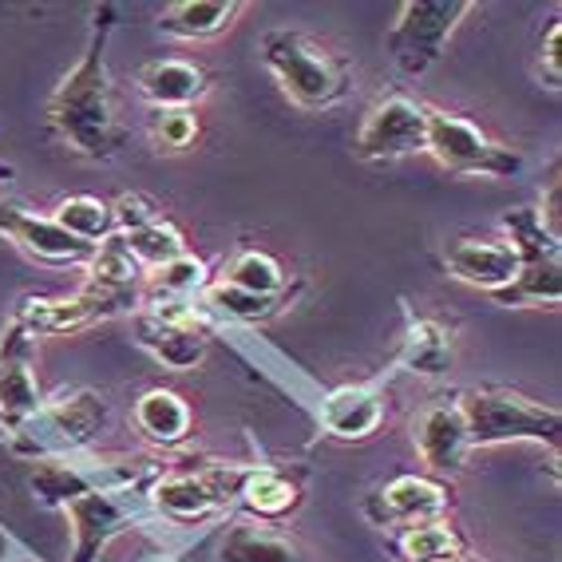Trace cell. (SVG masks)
I'll list each match as a JSON object with an SVG mask.
<instances>
[{
  "mask_svg": "<svg viewBox=\"0 0 562 562\" xmlns=\"http://www.w3.org/2000/svg\"><path fill=\"white\" fill-rule=\"evenodd\" d=\"M0 234L24 250L32 261H44V266H88L95 246L71 238L56 218H44V214H32L24 206H12V202H0Z\"/></svg>",
  "mask_w": 562,
  "mask_h": 562,
  "instance_id": "obj_13",
  "label": "cell"
},
{
  "mask_svg": "<svg viewBox=\"0 0 562 562\" xmlns=\"http://www.w3.org/2000/svg\"><path fill=\"white\" fill-rule=\"evenodd\" d=\"M218 562H313L302 542L273 522H231L218 542Z\"/></svg>",
  "mask_w": 562,
  "mask_h": 562,
  "instance_id": "obj_23",
  "label": "cell"
},
{
  "mask_svg": "<svg viewBox=\"0 0 562 562\" xmlns=\"http://www.w3.org/2000/svg\"><path fill=\"white\" fill-rule=\"evenodd\" d=\"M115 29V9L103 4L91 24V41L80 64L60 80L48 100V131L88 162H108L123 155L131 131L120 120V103L108 71V36Z\"/></svg>",
  "mask_w": 562,
  "mask_h": 562,
  "instance_id": "obj_1",
  "label": "cell"
},
{
  "mask_svg": "<svg viewBox=\"0 0 562 562\" xmlns=\"http://www.w3.org/2000/svg\"><path fill=\"white\" fill-rule=\"evenodd\" d=\"M103 424H108V401H103L100 392L91 389L60 392L56 401L41 404V412L12 432L16 436L12 452L21 456L76 452V448H83V443H91L103 432Z\"/></svg>",
  "mask_w": 562,
  "mask_h": 562,
  "instance_id": "obj_7",
  "label": "cell"
},
{
  "mask_svg": "<svg viewBox=\"0 0 562 562\" xmlns=\"http://www.w3.org/2000/svg\"><path fill=\"white\" fill-rule=\"evenodd\" d=\"M135 428L159 448H179L194 432V412L171 389H147L135 401Z\"/></svg>",
  "mask_w": 562,
  "mask_h": 562,
  "instance_id": "obj_25",
  "label": "cell"
},
{
  "mask_svg": "<svg viewBox=\"0 0 562 562\" xmlns=\"http://www.w3.org/2000/svg\"><path fill=\"white\" fill-rule=\"evenodd\" d=\"M241 0H179L162 9L159 32L171 41H214L238 21Z\"/></svg>",
  "mask_w": 562,
  "mask_h": 562,
  "instance_id": "obj_26",
  "label": "cell"
},
{
  "mask_svg": "<svg viewBox=\"0 0 562 562\" xmlns=\"http://www.w3.org/2000/svg\"><path fill=\"white\" fill-rule=\"evenodd\" d=\"M52 218L60 222L71 238L88 241V246H103L115 234V218H111V202L95 199V194H71L56 206Z\"/></svg>",
  "mask_w": 562,
  "mask_h": 562,
  "instance_id": "obj_29",
  "label": "cell"
},
{
  "mask_svg": "<svg viewBox=\"0 0 562 562\" xmlns=\"http://www.w3.org/2000/svg\"><path fill=\"white\" fill-rule=\"evenodd\" d=\"M305 281H293L285 285L281 293H246V290H234L226 281H211L206 290H202V313H218L226 322H238V325H266L273 317H281L285 310H293V302L302 297Z\"/></svg>",
  "mask_w": 562,
  "mask_h": 562,
  "instance_id": "obj_22",
  "label": "cell"
},
{
  "mask_svg": "<svg viewBox=\"0 0 562 562\" xmlns=\"http://www.w3.org/2000/svg\"><path fill=\"white\" fill-rule=\"evenodd\" d=\"M12 179V167H4V162H0V182H9Z\"/></svg>",
  "mask_w": 562,
  "mask_h": 562,
  "instance_id": "obj_34",
  "label": "cell"
},
{
  "mask_svg": "<svg viewBox=\"0 0 562 562\" xmlns=\"http://www.w3.org/2000/svg\"><path fill=\"white\" fill-rule=\"evenodd\" d=\"M135 91L151 108H194L211 91V71L199 68L194 60L162 56V60H147L135 71Z\"/></svg>",
  "mask_w": 562,
  "mask_h": 562,
  "instance_id": "obj_19",
  "label": "cell"
},
{
  "mask_svg": "<svg viewBox=\"0 0 562 562\" xmlns=\"http://www.w3.org/2000/svg\"><path fill=\"white\" fill-rule=\"evenodd\" d=\"M317 424L329 440H372L384 424V392L376 384H337L317 404Z\"/></svg>",
  "mask_w": 562,
  "mask_h": 562,
  "instance_id": "obj_16",
  "label": "cell"
},
{
  "mask_svg": "<svg viewBox=\"0 0 562 562\" xmlns=\"http://www.w3.org/2000/svg\"><path fill=\"white\" fill-rule=\"evenodd\" d=\"M472 9V0H408V4H401L389 36H384V52L404 76L420 80L424 71H432L440 64L452 32Z\"/></svg>",
  "mask_w": 562,
  "mask_h": 562,
  "instance_id": "obj_6",
  "label": "cell"
},
{
  "mask_svg": "<svg viewBox=\"0 0 562 562\" xmlns=\"http://www.w3.org/2000/svg\"><path fill=\"white\" fill-rule=\"evenodd\" d=\"M468 424V443L475 448H499V443H547L559 452L562 412L539 404L512 389H468L456 396Z\"/></svg>",
  "mask_w": 562,
  "mask_h": 562,
  "instance_id": "obj_3",
  "label": "cell"
},
{
  "mask_svg": "<svg viewBox=\"0 0 562 562\" xmlns=\"http://www.w3.org/2000/svg\"><path fill=\"white\" fill-rule=\"evenodd\" d=\"M408 313V329H404L401 352H396V369L416 372V376H443L456 361V333L443 317L420 313L404 305Z\"/></svg>",
  "mask_w": 562,
  "mask_h": 562,
  "instance_id": "obj_20",
  "label": "cell"
},
{
  "mask_svg": "<svg viewBox=\"0 0 562 562\" xmlns=\"http://www.w3.org/2000/svg\"><path fill=\"white\" fill-rule=\"evenodd\" d=\"M135 341L151 352L162 369L191 372L211 352V325H206V317H194V322H162V317H151V313L139 310V317H135Z\"/></svg>",
  "mask_w": 562,
  "mask_h": 562,
  "instance_id": "obj_17",
  "label": "cell"
},
{
  "mask_svg": "<svg viewBox=\"0 0 562 562\" xmlns=\"http://www.w3.org/2000/svg\"><path fill=\"white\" fill-rule=\"evenodd\" d=\"M143 305V290H111V285H100L91 281L80 293L71 297H29V302L16 305V322L29 329V337H68V333H83L91 325L111 322L120 313H131Z\"/></svg>",
  "mask_w": 562,
  "mask_h": 562,
  "instance_id": "obj_9",
  "label": "cell"
},
{
  "mask_svg": "<svg viewBox=\"0 0 562 562\" xmlns=\"http://www.w3.org/2000/svg\"><path fill=\"white\" fill-rule=\"evenodd\" d=\"M412 443H416V452L420 460L432 468V472L443 475H456L472 452V443H468V424H463V412L460 401H436L420 412V420H416V432H412Z\"/></svg>",
  "mask_w": 562,
  "mask_h": 562,
  "instance_id": "obj_18",
  "label": "cell"
},
{
  "mask_svg": "<svg viewBox=\"0 0 562 562\" xmlns=\"http://www.w3.org/2000/svg\"><path fill=\"white\" fill-rule=\"evenodd\" d=\"M64 507H68V515L76 519V562H91L123 531V522H131L127 507H120L108 492H95V487H88L83 495L68 499Z\"/></svg>",
  "mask_w": 562,
  "mask_h": 562,
  "instance_id": "obj_24",
  "label": "cell"
},
{
  "mask_svg": "<svg viewBox=\"0 0 562 562\" xmlns=\"http://www.w3.org/2000/svg\"><path fill=\"white\" fill-rule=\"evenodd\" d=\"M428 151V108L404 91H389L364 115L352 155L361 162H392Z\"/></svg>",
  "mask_w": 562,
  "mask_h": 562,
  "instance_id": "obj_10",
  "label": "cell"
},
{
  "mask_svg": "<svg viewBox=\"0 0 562 562\" xmlns=\"http://www.w3.org/2000/svg\"><path fill=\"white\" fill-rule=\"evenodd\" d=\"M396 554H401V562H463L468 542L452 519H432L404 527L396 535Z\"/></svg>",
  "mask_w": 562,
  "mask_h": 562,
  "instance_id": "obj_27",
  "label": "cell"
},
{
  "mask_svg": "<svg viewBox=\"0 0 562 562\" xmlns=\"http://www.w3.org/2000/svg\"><path fill=\"white\" fill-rule=\"evenodd\" d=\"M305 499V483L290 468H273V463H254L246 483L238 492V507L254 522H281L290 519Z\"/></svg>",
  "mask_w": 562,
  "mask_h": 562,
  "instance_id": "obj_21",
  "label": "cell"
},
{
  "mask_svg": "<svg viewBox=\"0 0 562 562\" xmlns=\"http://www.w3.org/2000/svg\"><path fill=\"white\" fill-rule=\"evenodd\" d=\"M111 218H115L120 241L127 246V254L139 261L143 270H159L167 261L191 254L182 231L162 214V206L151 194H139V191L120 194V199L111 202Z\"/></svg>",
  "mask_w": 562,
  "mask_h": 562,
  "instance_id": "obj_11",
  "label": "cell"
},
{
  "mask_svg": "<svg viewBox=\"0 0 562 562\" xmlns=\"http://www.w3.org/2000/svg\"><path fill=\"white\" fill-rule=\"evenodd\" d=\"M507 241L519 254V278L503 293H492V302L503 310H527V305H559L562 302V246L559 238L542 231L535 206H515L503 214Z\"/></svg>",
  "mask_w": 562,
  "mask_h": 562,
  "instance_id": "obj_5",
  "label": "cell"
},
{
  "mask_svg": "<svg viewBox=\"0 0 562 562\" xmlns=\"http://www.w3.org/2000/svg\"><path fill=\"white\" fill-rule=\"evenodd\" d=\"M448 512H452V487L432 480V475H396L364 503V515H369L372 527H392V531L448 519Z\"/></svg>",
  "mask_w": 562,
  "mask_h": 562,
  "instance_id": "obj_12",
  "label": "cell"
},
{
  "mask_svg": "<svg viewBox=\"0 0 562 562\" xmlns=\"http://www.w3.org/2000/svg\"><path fill=\"white\" fill-rule=\"evenodd\" d=\"M261 60L273 71L285 100L302 111L337 108L352 91V71L345 56L302 29H270L261 36Z\"/></svg>",
  "mask_w": 562,
  "mask_h": 562,
  "instance_id": "obj_2",
  "label": "cell"
},
{
  "mask_svg": "<svg viewBox=\"0 0 562 562\" xmlns=\"http://www.w3.org/2000/svg\"><path fill=\"white\" fill-rule=\"evenodd\" d=\"M443 270L483 293H503L519 278V254L507 238H456L443 246Z\"/></svg>",
  "mask_w": 562,
  "mask_h": 562,
  "instance_id": "obj_15",
  "label": "cell"
},
{
  "mask_svg": "<svg viewBox=\"0 0 562 562\" xmlns=\"http://www.w3.org/2000/svg\"><path fill=\"white\" fill-rule=\"evenodd\" d=\"M428 155L452 175H480V179H512L522 171L519 151L492 139L480 123L456 111L428 108Z\"/></svg>",
  "mask_w": 562,
  "mask_h": 562,
  "instance_id": "obj_8",
  "label": "cell"
},
{
  "mask_svg": "<svg viewBox=\"0 0 562 562\" xmlns=\"http://www.w3.org/2000/svg\"><path fill=\"white\" fill-rule=\"evenodd\" d=\"M44 396L32 372V337L16 317L9 322L0 337V424H9L12 432L29 424L41 412Z\"/></svg>",
  "mask_w": 562,
  "mask_h": 562,
  "instance_id": "obj_14",
  "label": "cell"
},
{
  "mask_svg": "<svg viewBox=\"0 0 562 562\" xmlns=\"http://www.w3.org/2000/svg\"><path fill=\"white\" fill-rule=\"evenodd\" d=\"M250 468H241V463H202V468L155 475V512L171 527H206V522L222 519L231 507H238V492Z\"/></svg>",
  "mask_w": 562,
  "mask_h": 562,
  "instance_id": "obj_4",
  "label": "cell"
},
{
  "mask_svg": "<svg viewBox=\"0 0 562 562\" xmlns=\"http://www.w3.org/2000/svg\"><path fill=\"white\" fill-rule=\"evenodd\" d=\"M211 270L206 261L194 258V254H182V258L167 261L159 270H147L143 278V305L147 302H194L202 297V290L211 285Z\"/></svg>",
  "mask_w": 562,
  "mask_h": 562,
  "instance_id": "obj_28",
  "label": "cell"
},
{
  "mask_svg": "<svg viewBox=\"0 0 562 562\" xmlns=\"http://www.w3.org/2000/svg\"><path fill=\"white\" fill-rule=\"evenodd\" d=\"M147 139L159 155H187L202 139V120L194 108H151L147 111Z\"/></svg>",
  "mask_w": 562,
  "mask_h": 562,
  "instance_id": "obj_30",
  "label": "cell"
},
{
  "mask_svg": "<svg viewBox=\"0 0 562 562\" xmlns=\"http://www.w3.org/2000/svg\"><path fill=\"white\" fill-rule=\"evenodd\" d=\"M559 194H562V179H559V162H554L551 175H547V194L539 199V211H535L542 222V231L551 234V238H562V211H559L562 199Z\"/></svg>",
  "mask_w": 562,
  "mask_h": 562,
  "instance_id": "obj_33",
  "label": "cell"
},
{
  "mask_svg": "<svg viewBox=\"0 0 562 562\" xmlns=\"http://www.w3.org/2000/svg\"><path fill=\"white\" fill-rule=\"evenodd\" d=\"M539 83L547 91H559L562 88V21L559 12H554L547 29L539 32Z\"/></svg>",
  "mask_w": 562,
  "mask_h": 562,
  "instance_id": "obj_32",
  "label": "cell"
},
{
  "mask_svg": "<svg viewBox=\"0 0 562 562\" xmlns=\"http://www.w3.org/2000/svg\"><path fill=\"white\" fill-rule=\"evenodd\" d=\"M218 281H226V285L246 290V293H281L285 285H290V273H285V266H281L273 254L238 250L231 261H226V270H222Z\"/></svg>",
  "mask_w": 562,
  "mask_h": 562,
  "instance_id": "obj_31",
  "label": "cell"
}]
</instances>
